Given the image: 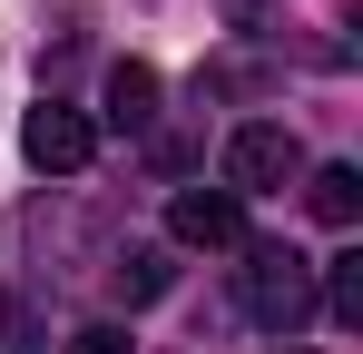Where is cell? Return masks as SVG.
<instances>
[{
	"label": "cell",
	"mask_w": 363,
	"mask_h": 354,
	"mask_svg": "<svg viewBox=\"0 0 363 354\" xmlns=\"http://www.w3.org/2000/svg\"><path fill=\"white\" fill-rule=\"evenodd\" d=\"M236 305L265 325V335H295L324 295H314V266H304L295 246H245V266H236Z\"/></svg>",
	"instance_id": "obj_1"
},
{
	"label": "cell",
	"mask_w": 363,
	"mask_h": 354,
	"mask_svg": "<svg viewBox=\"0 0 363 354\" xmlns=\"http://www.w3.org/2000/svg\"><path fill=\"white\" fill-rule=\"evenodd\" d=\"M304 177V148H295V128H236L226 138V197H285Z\"/></svg>",
	"instance_id": "obj_2"
},
{
	"label": "cell",
	"mask_w": 363,
	"mask_h": 354,
	"mask_svg": "<svg viewBox=\"0 0 363 354\" xmlns=\"http://www.w3.org/2000/svg\"><path fill=\"white\" fill-rule=\"evenodd\" d=\"M20 148H30V168L79 177L89 158H99V118H89V109H60V99H40V109H30V128H20Z\"/></svg>",
	"instance_id": "obj_3"
},
{
	"label": "cell",
	"mask_w": 363,
	"mask_h": 354,
	"mask_svg": "<svg viewBox=\"0 0 363 354\" xmlns=\"http://www.w3.org/2000/svg\"><path fill=\"white\" fill-rule=\"evenodd\" d=\"M167 236L177 246H245V207L226 187H186L177 207H167Z\"/></svg>",
	"instance_id": "obj_4"
},
{
	"label": "cell",
	"mask_w": 363,
	"mask_h": 354,
	"mask_svg": "<svg viewBox=\"0 0 363 354\" xmlns=\"http://www.w3.org/2000/svg\"><path fill=\"white\" fill-rule=\"evenodd\" d=\"M108 286H118V305H157V295L177 286V266H167V246H128L118 266H108Z\"/></svg>",
	"instance_id": "obj_5"
},
{
	"label": "cell",
	"mask_w": 363,
	"mask_h": 354,
	"mask_svg": "<svg viewBox=\"0 0 363 354\" xmlns=\"http://www.w3.org/2000/svg\"><path fill=\"white\" fill-rule=\"evenodd\" d=\"M304 207H314L324 227H354V217H363V177L354 168H314V177H304Z\"/></svg>",
	"instance_id": "obj_6"
},
{
	"label": "cell",
	"mask_w": 363,
	"mask_h": 354,
	"mask_svg": "<svg viewBox=\"0 0 363 354\" xmlns=\"http://www.w3.org/2000/svg\"><path fill=\"white\" fill-rule=\"evenodd\" d=\"M147 109H157V69L147 59H118L108 69V118L118 128H147Z\"/></svg>",
	"instance_id": "obj_7"
},
{
	"label": "cell",
	"mask_w": 363,
	"mask_h": 354,
	"mask_svg": "<svg viewBox=\"0 0 363 354\" xmlns=\"http://www.w3.org/2000/svg\"><path fill=\"white\" fill-rule=\"evenodd\" d=\"M324 305H334V325H363V256H334V266H324Z\"/></svg>",
	"instance_id": "obj_8"
},
{
	"label": "cell",
	"mask_w": 363,
	"mask_h": 354,
	"mask_svg": "<svg viewBox=\"0 0 363 354\" xmlns=\"http://www.w3.org/2000/svg\"><path fill=\"white\" fill-rule=\"evenodd\" d=\"M69 354H138V345H128L118 325H89V335H69Z\"/></svg>",
	"instance_id": "obj_9"
},
{
	"label": "cell",
	"mask_w": 363,
	"mask_h": 354,
	"mask_svg": "<svg viewBox=\"0 0 363 354\" xmlns=\"http://www.w3.org/2000/svg\"><path fill=\"white\" fill-rule=\"evenodd\" d=\"M285 354H304V345H285Z\"/></svg>",
	"instance_id": "obj_10"
}]
</instances>
